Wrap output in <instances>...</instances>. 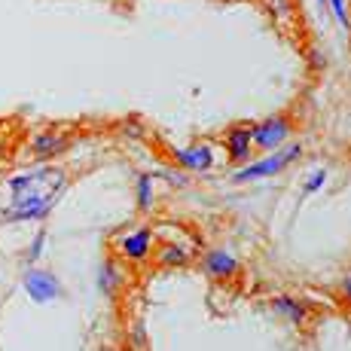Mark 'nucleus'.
<instances>
[{
  "instance_id": "obj_1",
  "label": "nucleus",
  "mask_w": 351,
  "mask_h": 351,
  "mask_svg": "<svg viewBox=\"0 0 351 351\" xmlns=\"http://www.w3.org/2000/svg\"><path fill=\"white\" fill-rule=\"evenodd\" d=\"M64 186L62 171H31L10 180V190L16 193L12 205L3 211V220H40L49 214L56 195Z\"/></svg>"
},
{
  "instance_id": "obj_2",
  "label": "nucleus",
  "mask_w": 351,
  "mask_h": 351,
  "mask_svg": "<svg viewBox=\"0 0 351 351\" xmlns=\"http://www.w3.org/2000/svg\"><path fill=\"white\" fill-rule=\"evenodd\" d=\"M300 153H302V147H300V144L287 147V150H281V153H269L266 159L254 162V165H245L241 171H235L232 178L239 180V184H245V180H260V178H275V174L285 171L290 162L300 159Z\"/></svg>"
},
{
  "instance_id": "obj_3",
  "label": "nucleus",
  "mask_w": 351,
  "mask_h": 351,
  "mask_svg": "<svg viewBox=\"0 0 351 351\" xmlns=\"http://www.w3.org/2000/svg\"><path fill=\"white\" fill-rule=\"evenodd\" d=\"M290 128H293V123H290L287 117H269L263 119L260 125L251 128V141L256 150H275L278 144H285V141L290 138Z\"/></svg>"
},
{
  "instance_id": "obj_4",
  "label": "nucleus",
  "mask_w": 351,
  "mask_h": 351,
  "mask_svg": "<svg viewBox=\"0 0 351 351\" xmlns=\"http://www.w3.org/2000/svg\"><path fill=\"white\" fill-rule=\"evenodd\" d=\"M22 285H25V290H28V296L34 302H49L62 293L58 278L52 272H46V269H28V272L22 275Z\"/></svg>"
},
{
  "instance_id": "obj_5",
  "label": "nucleus",
  "mask_w": 351,
  "mask_h": 351,
  "mask_svg": "<svg viewBox=\"0 0 351 351\" xmlns=\"http://www.w3.org/2000/svg\"><path fill=\"white\" fill-rule=\"evenodd\" d=\"M119 254L132 263H141L153 254V229H134L119 239Z\"/></svg>"
},
{
  "instance_id": "obj_6",
  "label": "nucleus",
  "mask_w": 351,
  "mask_h": 351,
  "mask_svg": "<svg viewBox=\"0 0 351 351\" xmlns=\"http://www.w3.org/2000/svg\"><path fill=\"white\" fill-rule=\"evenodd\" d=\"M174 162H180L190 171H208L214 165V153L208 144H195V147H184V150H174Z\"/></svg>"
},
{
  "instance_id": "obj_7",
  "label": "nucleus",
  "mask_w": 351,
  "mask_h": 351,
  "mask_svg": "<svg viewBox=\"0 0 351 351\" xmlns=\"http://www.w3.org/2000/svg\"><path fill=\"white\" fill-rule=\"evenodd\" d=\"M226 150L232 162H245L254 150V141H251V125H232L226 132Z\"/></svg>"
},
{
  "instance_id": "obj_8",
  "label": "nucleus",
  "mask_w": 351,
  "mask_h": 351,
  "mask_svg": "<svg viewBox=\"0 0 351 351\" xmlns=\"http://www.w3.org/2000/svg\"><path fill=\"white\" fill-rule=\"evenodd\" d=\"M67 144H71V138L67 134H58V132H43L34 138L31 144V153L37 159H52V156H62L67 150Z\"/></svg>"
},
{
  "instance_id": "obj_9",
  "label": "nucleus",
  "mask_w": 351,
  "mask_h": 351,
  "mask_svg": "<svg viewBox=\"0 0 351 351\" xmlns=\"http://www.w3.org/2000/svg\"><path fill=\"white\" fill-rule=\"evenodd\" d=\"M272 308L281 315V318H287L290 324H296V327H306L308 318H312V312H308V306L302 300H293V296H275L272 300Z\"/></svg>"
},
{
  "instance_id": "obj_10",
  "label": "nucleus",
  "mask_w": 351,
  "mask_h": 351,
  "mask_svg": "<svg viewBox=\"0 0 351 351\" xmlns=\"http://www.w3.org/2000/svg\"><path fill=\"white\" fill-rule=\"evenodd\" d=\"M205 272L211 278H232L239 272V260L229 251H208L205 254Z\"/></svg>"
},
{
  "instance_id": "obj_11",
  "label": "nucleus",
  "mask_w": 351,
  "mask_h": 351,
  "mask_svg": "<svg viewBox=\"0 0 351 351\" xmlns=\"http://www.w3.org/2000/svg\"><path fill=\"white\" fill-rule=\"evenodd\" d=\"M117 285H123V269H119L113 260H107L104 269H101V275H98V287L104 290V293H117Z\"/></svg>"
},
{
  "instance_id": "obj_12",
  "label": "nucleus",
  "mask_w": 351,
  "mask_h": 351,
  "mask_svg": "<svg viewBox=\"0 0 351 351\" xmlns=\"http://www.w3.org/2000/svg\"><path fill=\"white\" fill-rule=\"evenodd\" d=\"M156 260L162 263V266H184L190 256H186V251L180 245H162L159 254H156Z\"/></svg>"
},
{
  "instance_id": "obj_13",
  "label": "nucleus",
  "mask_w": 351,
  "mask_h": 351,
  "mask_svg": "<svg viewBox=\"0 0 351 351\" xmlns=\"http://www.w3.org/2000/svg\"><path fill=\"white\" fill-rule=\"evenodd\" d=\"M138 208L141 211H150L153 208V178L150 174H141L138 178Z\"/></svg>"
},
{
  "instance_id": "obj_14",
  "label": "nucleus",
  "mask_w": 351,
  "mask_h": 351,
  "mask_svg": "<svg viewBox=\"0 0 351 351\" xmlns=\"http://www.w3.org/2000/svg\"><path fill=\"white\" fill-rule=\"evenodd\" d=\"M330 10H333V16L339 19L342 25H348V10H346V0H327Z\"/></svg>"
},
{
  "instance_id": "obj_15",
  "label": "nucleus",
  "mask_w": 351,
  "mask_h": 351,
  "mask_svg": "<svg viewBox=\"0 0 351 351\" xmlns=\"http://www.w3.org/2000/svg\"><path fill=\"white\" fill-rule=\"evenodd\" d=\"M324 180H327V171H315V174H312V180L306 184V193H315L318 186H324Z\"/></svg>"
},
{
  "instance_id": "obj_16",
  "label": "nucleus",
  "mask_w": 351,
  "mask_h": 351,
  "mask_svg": "<svg viewBox=\"0 0 351 351\" xmlns=\"http://www.w3.org/2000/svg\"><path fill=\"white\" fill-rule=\"evenodd\" d=\"M43 239H46V232H37V239H34V245H31V251H28V260L31 263L37 260L40 254H43V251H40V247H43Z\"/></svg>"
},
{
  "instance_id": "obj_17",
  "label": "nucleus",
  "mask_w": 351,
  "mask_h": 351,
  "mask_svg": "<svg viewBox=\"0 0 351 351\" xmlns=\"http://www.w3.org/2000/svg\"><path fill=\"white\" fill-rule=\"evenodd\" d=\"M342 293H346V300L351 302V275H346V278H342Z\"/></svg>"
},
{
  "instance_id": "obj_18",
  "label": "nucleus",
  "mask_w": 351,
  "mask_h": 351,
  "mask_svg": "<svg viewBox=\"0 0 351 351\" xmlns=\"http://www.w3.org/2000/svg\"><path fill=\"white\" fill-rule=\"evenodd\" d=\"M348 31H351V16H348Z\"/></svg>"
},
{
  "instance_id": "obj_19",
  "label": "nucleus",
  "mask_w": 351,
  "mask_h": 351,
  "mask_svg": "<svg viewBox=\"0 0 351 351\" xmlns=\"http://www.w3.org/2000/svg\"><path fill=\"white\" fill-rule=\"evenodd\" d=\"M318 3H321V6H324V3H327V0H318Z\"/></svg>"
}]
</instances>
